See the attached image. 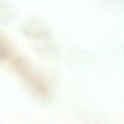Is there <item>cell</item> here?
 I'll use <instances>...</instances> for the list:
<instances>
[{
  "label": "cell",
  "instance_id": "cell-1",
  "mask_svg": "<svg viewBox=\"0 0 124 124\" xmlns=\"http://www.w3.org/2000/svg\"><path fill=\"white\" fill-rule=\"evenodd\" d=\"M0 58L10 61L16 73L34 93L41 97H47L49 95L50 89L44 78L23 58L11 55L7 45L2 50Z\"/></svg>",
  "mask_w": 124,
  "mask_h": 124
}]
</instances>
